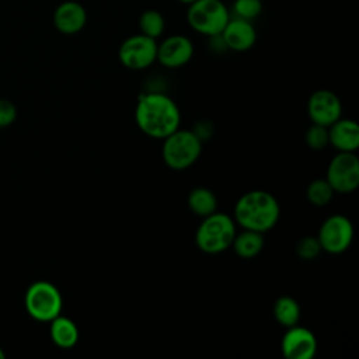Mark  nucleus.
I'll list each match as a JSON object with an SVG mask.
<instances>
[{
  "mask_svg": "<svg viewBox=\"0 0 359 359\" xmlns=\"http://www.w3.org/2000/svg\"><path fill=\"white\" fill-rule=\"evenodd\" d=\"M137 128L151 139H165L181 123V112L175 101L163 93L142 94L135 108Z\"/></svg>",
  "mask_w": 359,
  "mask_h": 359,
  "instance_id": "1",
  "label": "nucleus"
},
{
  "mask_svg": "<svg viewBox=\"0 0 359 359\" xmlns=\"http://www.w3.org/2000/svg\"><path fill=\"white\" fill-rule=\"evenodd\" d=\"M279 216V202L268 191H248L234 205V222L245 230L266 233L276 226Z\"/></svg>",
  "mask_w": 359,
  "mask_h": 359,
  "instance_id": "2",
  "label": "nucleus"
},
{
  "mask_svg": "<svg viewBox=\"0 0 359 359\" xmlns=\"http://www.w3.org/2000/svg\"><path fill=\"white\" fill-rule=\"evenodd\" d=\"M236 236V222L226 213L213 212L202 217L195 233V244L205 254H220L231 247Z\"/></svg>",
  "mask_w": 359,
  "mask_h": 359,
  "instance_id": "3",
  "label": "nucleus"
},
{
  "mask_svg": "<svg viewBox=\"0 0 359 359\" xmlns=\"http://www.w3.org/2000/svg\"><path fill=\"white\" fill-rule=\"evenodd\" d=\"M202 153V140L194 130L177 129L163 139L161 157L165 165L175 171L189 168Z\"/></svg>",
  "mask_w": 359,
  "mask_h": 359,
  "instance_id": "4",
  "label": "nucleus"
},
{
  "mask_svg": "<svg viewBox=\"0 0 359 359\" xmlns=\"http://www.w3.org/2000/svg\"><path fill=\"white\" fill-rule=\"evenodd\" d=\"M229 20L230 11L222 0H195L188 4V25L208 38L220 35Z\"/></svg>",
  "mask_w": 359,
  "mask_h": 359,
  "instance_id": "5",
  "label": "nucleus"
},
{
  "mask_svg": "<svg viewBox=\"0 0 359 359\" xmlns=\"http://www.w3.org/2000/svg\"><path fill=\"white\" fill-rule=\"evenodd\" d=\"M24 306L29 317L41 323H49L62 313L63 299L53 283L36 280L28 286L24 296Z\"/></svg>",
  "mask_w": 359,
  "mask_h": 359,
  "instance_id": "6",
  "label": "nucleus"
},
{
  "mask_svg": "<svg viewBox=\"0 0 359 359\" xmlns=\"http://www.w3.org/2000/svg\"><path fill=\"white\" fill-rule=\"evenodd\" d=\"M325 180L334 192H353L359 187V158L355 151H338L328 164Z\"/></svg>",
  "mask_w": 359,
  "mask_h": 359,
  "instance_id": "7",
  "label": "nucleus"
},
{
  "mask_svg": "<svg viewBox=\"0 0 359 359\" xmlns=\"http://www.w3.org/2000/svg\"><path fill=\"white\" fill-rule=\"evenodd\" d=\"M118 59L129 70H144L157 59V39L143 34L132 35L121 43Z\"/></svg>",
  "mask_w": 359,
  "mask_h": 359,
  "instance_id": "8",
  "label": "nucleus"
},
{
  "mask_svg": "<svg viewBox=\"0 0 359 359\" xmlns=\"http://www.w3.org/2000/svg\"><path fill=\"white\" fill-rule=\"evenodd\" d=\"M317 240L321 250L328 254L345 252L353 240L352 222L344 215H332L327 217L318 229Z\"/></svg>",
  "mask_w": 359,
  "mask_h": 359,
  "instance_id": "9",
  "label": "nucleus"
},
{
  "mask_svg": "<svg viewBox=\"0 0 359 359\" xmlns=\"http://www.w3.org/2000/svg\"><path fill=\"white\" fill-rule=\"evenodd\" d=\"M307 114L313 123L328 128L342 115L341 100L331 90H317L307 101Z\"/></svg>",
  "mask_w": 359,
  "mask_h": 359,
  "instance_id": "10",
  "label": "nucleus"
},
{
  "mask_svg": "<svg viewBox=\"0 0 359 359\" xmlns=\"http://www.w3.org/2000/svg\"><path fill=\"white\" fill-rule=\"evenodd\" d=\"M280 351L286 359H311L317 352V338L309 328L296 324L286 328Z\"/></svg>",
  "mask_w": 359,
  "mask_h": 359,
  "instance_id": "11",
  "label": "nucleus"
},
{
  "mask_svg": "<svg viewBox=\"0 0 359 359\" xmlns=\"http://www.w3.org/2000/svg\"><path fill=\"white\" fill-rule=\"evenodd\" d=\"M194 56V43L185 35H170L157 43V59L167 69H178L187 65Z\"/></svg>",
  "mask_w": 359,
  "mask_h": 359,
  "instance_id": "12",
  "label": "nucleus"
},
{
  "mask_svg": "<svg viewBox=\"0 0 359 359\" xmlns=\"http://www.w3.org/2000/svg\"><path fill=\"white\" fill-rule=\"evenodd\" d=\"M220 38L227 49L234 52H245L255 45L257 31L251 21L230 15V20L220 34Z\"/></svg>",
  "mask_w": 359,
  "mask_h": 359,
  "instance_id": "13",
  "label": "nucleus"
},
{
  "mask_svg": "<svg viewBox=\"0 0 359 359\" xmlns=\"http://www.w3.org/2000/svg\"><path fill=\"white\" fill-rule=\"evenodd\" d=\"M86 22L87 11L84 6L79 1H63L53 11V25L59 32L65 35H73L80 32L84 28Z\"/></svg>",
  "mask_w": 359,
  "mask_h": 359,
  "instance_id": "14",
  "label": "nucleus"
},
{
  "mask_svg": "<svg viewBox=\"0 0 359 359\" xmlns=\"http://www.w3.org/2000/svg\"><path fill=\"white\" fill-rule=\"evenodd\" d=\"M328 142L338 151H356L359 147V126L352 119L339 118L328 126Z\"/></svg>",
  "mask_w": 359,
  "mask_h": 359,
  "instance_id": "15",
  "label": "nucleus"
},
{
  "mask_svg": "<svg viewBox=\"0 0 359 359\" xmlns=\"http://www.w3.org/2000/svg\"><path fill=\"white\" fill-rule=\"evenodd\" d=\"M49 323L50 339L57 348L70 349L79 342V328L73 320L59 314Z\"/></svg>",
  "mask_w": 359,
  "mask_h": 359,
  "instance_id": "16",
  "label": "nucleus"
},
{
  "mask_svg": "<svg viewBox=\"0 0 359 359\" xmlns=\"http://www.w3.org/2000/svg\"><path fill=\"white\" fill-rule=\"evenodd\" d=\"M264 244H265L264 233L243 229L241 233H238V234L236 233L231 247L240 258L250 259V258L257 257L262 251Z\"/></svg>",
  "mask_w": 359,
  "mask_h": 359,
  "instance_id": "17",
  "label": "nucleus"
},
{
  "mask_svg": "<svg viewBox=\"0 0 359 359\" xmlns=\"http://www.w3.org/2000/svg\"><path fill=\"white\" fill-rule=\"evenodd\" d=\"M188 208L199 217H206L217 210V198L209 188L196 187L188 195Z\"/></svg>",
  "mask_w": 359,
  "mask_h": 359,
  "instance_id": "18",
  "label": "nucleus"
},
{
  "mask_svg": "<svg viewBox=\"0 0 359 359\" xmlns=\"http://www.w3.org/2000/svg\"><path fill=\"white\" fill-rule=\"evenodd\" d=\"M273 317L282 327H293L300 320V306L293 297L280 296L273 304Z\"/></svg>",
  "mask_w": 359,
  "mask_h": 359,
  "instance_id": "19",
  "label": "nucleus"
},
{
  "mask_svg": "<svg viewBox=\"0 0 359 359\" xmlns=\"http://www.w3.org/2000/svg\"><path fill=\"white\" fill-rule=\"evenodd\" d=\"M164 28H165V21L160 11L150 8L140 14L139 17L140 34L150 36L153 39H157L163 35Z\"/></svg>",
  "mask_w": 359,
  "mask_h": 359,
  "instance_id": "20",
  "label": "nucleus"
},
{
  "mask_svg": "<svg viewBox=\"0 0 359 359\" xmlns=\"http://www.w3.org/2000/svg\"><path fill=\"white\" fill-rule=\"evenodd\" d=\"M306 196L311 205L321 208L331 202L334 196V189L325 178H316L309 184Z\"/></svg>",
  "mask_w": 359,
  "mask_h": 359,
  "instance_id": "21",
  "label": "nucleus"
},
{
  "mask_svg": "<svg viewBox=\"0 0 359 359\" xmlns=\"http://www.w3.org/2000/svg\"><path fill=\"white\" fill-rule=\"evenodd\" d=\"M306 143L307 146L311 149V150H316V151H320L323 149H325L330 142H328V128L327 126H323V125H317V123H313L307 132H306Z\"/></svg>",
  "mask_w": 359,
  "mask_h": 359,
  "instance_id": "22",
  "label": "nucleus"
},
{
  "mask_svg": "<svg viewBox=\"0 0 359 359\" xmlns=\"http://www.w3.org/2000/svg\"><path fill=\"white\" fill-rule=\"evenodd\" d=\"M261 11H262L261 0H234L233 3L234 17L252 21L261 14Z\"/></svg>",
  "mask_w": 359,
  "mask_h": 359,
  "instance_id": "23",
  "label": "nucleus"
},
{
  "mask_svg": "<svg viewBox=\"0 0 359 359\" xmlns=\"http://www.w3.org/2000/svg\"><path fill=\"white\" fill-rule=\"evenodd\" d=\"M320 252H321V245H320L317 237L306 236V237L300 238L299 243L296 244V254L300 259L311 261V259L317 258Z\"/></svg>",
  "mask_w": 359,
  "mask_h": 359,
  "instance_id": "24",
  "label": "nucleus"
},
{
  "mask_svg": "<svg viewBox=\"0 0 359 359\" xmlns=\"http://www.w3.org/2000/svg\"><path fill=\"white\" fill-rule=\"evenodd\" d=\"M17 119V107L6 98H0V129L10 126Z\"/></svg>",
  "mask_w": 359,
  "mask_h": 359,
  "instance_id": "25",
  "label": "nucleus"
},
{
  "mask_svg": "<svg viewBox=\"0 0 359 359\" xmlns=\"http://www.w3.org/2000/svg\"><path fill=\"white\" fill-rule=\"evenodd\" d=\"M180 3H184V4H191L192 1H195V0H178Z\"/></svg>",
  "mask_w": 359,
  "mask_h": 359,
  "instance_id": "26",
  "label": "nucleus"
},
{
  "mask_svg": "<svg viewBox=\"0 0 359 359\" xmlns=\"http://www.w3.org/2000/svg\"><path fill=\"white\" fill-rule=\"evenodd\" d=\"M6 356V353H4V351L0 348V359H3Z\"/></svg>",
  "mask_w": 359,
  "mask_h": 359,
  "instance_id": "27",
  "label": "nucleus"
}]
</instances>
